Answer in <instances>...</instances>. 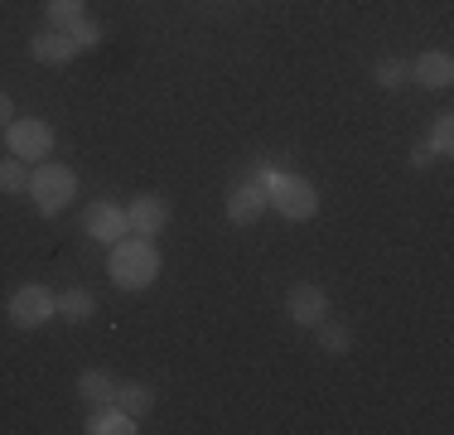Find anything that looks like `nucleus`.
Returning a JSON list of instances; mask_svg holds the SVG:
<instances>
[{"label": "nucleus", "instance_id": "nucleus-1", "mask_svg": "<svg viewBox=\"0 0 454 435\" xmlns=\"http://www.w3.org/2000/svg\"><path fill=\"white\" fill-rule=\"evenodd\" d=\"M106 271H112V281L121 290H145L155 286L160 276V252L150 237H121V242L112 247V261H106Z\"/></svg>", "mask_w": 454, "mask_h": 435}, {"label": "nucleus", "instance_id": "nucleus-2", "mask_svg": "<svg viewBox=\"0 0 454 435\" xmlns=\"http://www.w3.org/2000/svg\"><path fill=\"white\" fill-rule=\"evenodd\" d=\"M29 194H35L39 213H63L73 203V194H78V174L59 165V160H39L35 174H29Z\"/></svg>", "mask_w": 454, "mask_h": 435}, {"label": "nucleus", "instance_id": "nucleus-3", "mask_svg": "<svg viewBox=\"0 0 454 435\" xmlns=\"http://www.w3.org/2000/svg\"><path fill=\"white\" fill-rule=\"evenodd\" d=\"M271 203L286 218H295V223H305V218H315L319 213V194H315V184L309 179H300V174H276V184L271 189Z\"/></svg>", "mask_w": 454, "mask_h": 435}, {"label": "nucleus", "instance_id": "nucleus-4", "mask_svg": "<svg viewBox=\"0 0 454 435\" xmlns=\"http://www.w3.org/2000/svg\"><path fill=\"white\" fill-rule=\"evenodd\" d=\"M82 233H88L92 242H102V247H116L121 237H131V218H126V209H116V203L97 199V203L82 209Z\"/></svg>", "mask_w": 454, "mask_h": 435}, {"label": "nucleus", "instance_id": "nucleus-5", "mask_svg": "<svg viewBox=\"0 0 454 435\" xmlns=\"http://www.w3.org/2000/svg\"><path fill=\"white\" fill-rule=\"evenodd\" d=\"M53 314H59V296L44 286H20L15 296H10V320H15L20 329H39Z\"/></svg>", "mask_w": 454, "mask_h": 435}, {"label": "nucleus", "instance_id": "nucleus-6", "mask_svg": "<svg viewBox=\"0 0 454 435\" xmlns=\"http://www.w3.org/2000/svg\"><path fill=\"white\" fill-rule=\"evenodd\" d=\"M53 150V126L49 122H10V155L25 160V165H39Z\"/></svg>", "mask_w": 454, "mask_h": 435}, {"label": "nucleus", "instance_id": "nucleus-7", "mask_svg": "<svg viewBox=\"0 0 454 435\" xmlns=\"http://www.w3.org/2000/svg\"><path fill=\"white\" fill-rule=\"evenodd\" d=\"M169 199L165 194H140V199L126 209V218H131V233H140V237H155V233H165L169 227Z\"/></svg>", "mask_w": 454, "mask_h": 435}, {"label": "nucleus", "instance_id": "nucleus-8", "mask_svg": "<svg viewBox=\"0 0 454 435\" xmlns=\"http://www.w3.org/2000/svg\"><path fill=\"white\" fill-rule=\"evenodd\" d=\"M286 310H290V320H295V324L315 329L319 320H329V296H324V286H309V281H300V286L290 290Z\"/></svg>", "mask_w": 454, "mask_h": 435}, {"label": "nucleus", "instance_id": "nucleus-9", "mask_svg": "<svg viewBox=\"0 0 454 435\" xmlns=\"http://www.w3.org/2000/svg\"><path fill=\"white\" fill-rule=\"evenodd\" d=\"M266 203H271V194H266L262 184H242V189L227 194V218H232L237 227H247L266 213Z\"/></svg>", "mask_w": 454, "mask_h": 435}, {"label": "nucleus", "instance_id": "nucleus-10", "mask_svg": "<svg viewBox=\"0 0 454 435\" xmlns=\"http://www.w3.org/2000/svg\"><path fill=\"white\" fill-rule=\"evenodd\" d=\"M29 53H35L39 63H53V68H63V63L78 59V44H73L68 29H49V35L29 39Z\"/></svg>", "mask_w": 454, "mask_h": 435}, {"label": "nucleus", "instance_id": "nucleus-11", "mask_svg": "<svg viewBox=\"0 0 454 435\" xmlns=\"http://www.w3.org/2000/svg\"><path fill=\"white\" fill-rule=\"evenodd\" d=\"M411 73H416V83H420V87H435V92H440V87H450V83H454V59H450L445 49L420 53V59L411 63Z\"/></svg>", "mask_w": 454, "mask_h": 435}, {"label": "nucleus", "instance_id": "nucleus-12", "mask_svg": "<svg viewBox=\"0 0 454 435\" xmlns=\"http://www.w3.org/2000/svg\"><path fill=\"white\" fill-rule=\"evenodd\" d=\"M78 397L92 401V407H112L116 401V377L102 373V368H88V373L78 377Z\"/></svg>", "mask_w": 454, "mask_h": 435}, {"label": "nucleus", "instance_id": "nucleus-13", "mask_svg": "<svg viewBox=\"0 0 454 435\" xmlns=\"http://www.w3.org/2000/svg\"><path fill=\"white\" fill-rule=\"evenodd\" d=\"M116 407L126 411V416H145L150 407H155V387H145V383H116Z\"/></svg>", "mask_w": 454, "mask_h": 435}, {"label": "nucleus", "instance_id": "nucleus-14", "mask_svg": "<svg viewBox=\"0 0 454 435\" xmlns=\"http://www.w3.org/2000/svg\"><path fill=\"white\" fill-rule=\"evenodd\" d=\"M88 431H92V435H136L140 426H136V416H126V411L112 401V407H102V411L88 421Z\"/></svg>", "mask_w": 454, "mask_h": 435}, {"label": "nucleus", "instance_id": "nucleus-15", "mask_svg": "<svg viewBox=\"0 0 454 435\" xmlns=\"http://www.w3.org/2000/svg\"><path fill=\"white\" fill-rule=\"evenodd\" d=\"M92 310H97L92 290H68V296H59V314H63V320H73V324L92 320Z\"/></svg>", "mask_w": 454, "mask_h": 435}, {"label": "nucleus", "instance_id": "nucleus-16", "mask_svg": "<svg viewBox=\"0 0 454 435\" xmlns=\"http://www.w3.org/2000/svg\"><path fill=\"white\" fill-rule=\"evenodd\" d=\"M49 25L53 29H73L78 25V20H88V5H82V0H49Z\"/></svg>", "mask_w": 454, "mask_h": 435}, {"label": "nucleus", "instance_id": "nucleus-17", "mask_svg": "<svg viewBox=\"0 0 454 435\" xmlns=\"http://www.w3.org/2000/svg\"><path fill=\"white\" fill-rule=\"evenodd\" d=\"M315 329H319V348H324V353H348V348H353V334H348V324L319 320Z\"/></svg>", "mask_w": 454, "mask_h": 435}, {"label": "nucleus", "instance_id": "nucleus-18", "mask_svg": "<svg viewBox=\"0 0 454 435\" xmlns=\"http://www.w3.org/2000/svg\"><path fill=\"white\" fill-rule=\"evenodd\" d=\"M20 189H29V170H25V160H0V194H20Z\"/></svg>", "mask_w": 454, "mask_h": 435}, {"label": "nucleus", "instance_id": "nucleus-19", "mask_svg": "<svg viewBox=\"0 0 454 435\" xmlns=\"http://www.w3.org/2000/svg\"><path fill=\"white\" fill-rule=\"evenodd\" d=\"M406 73H411V68H406L402 59H382V63H377V83H382L387 92H392V87H402Z\"/></svg>", "mask_w": 454, "mask_h": 435}, {"label": "nucleus", "instance_id": "nucleus-20", "mask_svg": "<svg viewBox=\"0 0 454 435\" xmlns=\"http://www.w3.org/2000/svg\"><path fill=\"white\" fill-rule=\"evenodd\" d=\"M68 35H73V44H78V49H97V44H102V25H92V20H78Z\"/></svg>", "mask_w": 454, "mask_h": 435}, {"label": "nucleus", "instance_id": "nucleus-21", "mask_svg": "<svg viewBox=\"0 0 454 435\" xmlns=\"http://www.w3.org/2000/svg\"><path fill=\"white\" fill-rule=\"evenodd\" d=\"M450 140H454V122H450V116H440L435 136H430V150H435V155H450Z\"/></svg>", "mask_w": 454, "mask_h": 435}, {"label": "nucleus", "instance_id": "nucleus-22", "mask_svg": "<svg viewBox=\"0 0 454 435\" xmlns=\"http://www.w3.org/2000/svg\"><path fill=\"white\" fill-rule=\"evenodd\" d=\"M430 160H435V150H430V146H416V150H411V170H426Z\"/></svg>", "mask_w": 454, "mask_h": 435}, {"label": "nucleus", "instance_id": "nucleus-23", "mask_svg": "<svg viewBox=\"0 0 454 435\" xmlns=\"http://www.w3.org/2000/svg\"><path fill=\"white\" fill-rule=\"evenodd\" d=\"M10 116H15V102H10L5 92H0V126H10Z\"/></svg>", "mask_w": 454, "mask_h": 435}]
</instances>
